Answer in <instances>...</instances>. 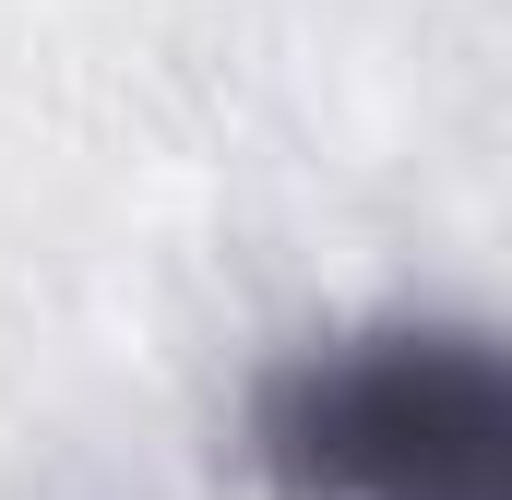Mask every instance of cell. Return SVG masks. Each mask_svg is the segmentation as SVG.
<instances>
[{"label": "cell", "mask_w": 512, "mask_h": 500, "mask_svg": "<svg viewBox=\"0 0 512 500\" xmlns=\"http://www.w3.org/2000/svg\"><path fill=\"white\" fill-rule=\"evenodd\" d=\"M286 500H512V358L477 322H370L298 346L251 393Z\"/></svg>", "instance_id": "cell-1"}]
</instances>
